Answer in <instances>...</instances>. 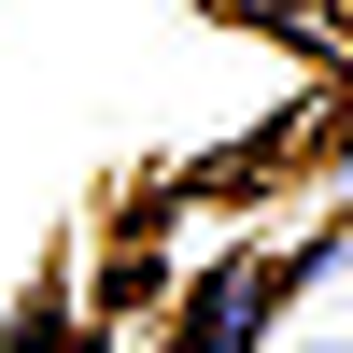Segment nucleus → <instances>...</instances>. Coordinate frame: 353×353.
Here are the masks:
<instances>
[{"instance_id": "1", "label": "nucleus", "mask_w": 353, "mask_h": 353, "mask_svg": "<svg viewBox=\"0 0 353 353\" xmlns=\"http://www.w3.org/2000/svg\"><path fill=\"white\" fill-rule=\"evenodd\" d=\"M269 297H283V269H226L212 297L184 311V353H254L269 339Z\"/></svg>"}]
</instances>
